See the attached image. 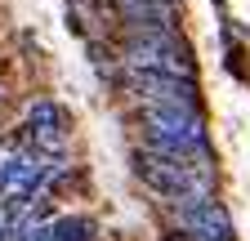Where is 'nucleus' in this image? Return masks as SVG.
<instances>
[{
	"mask_svg": "<svg viewBox=\"0 0 250 241\" xmlns=\"http://www.w3.org/2000/svg\"><path fill=\"white\" fill-rule=\"evenodd\" d=\"M125 72H152V76H179L192 80V58L179 45V36H130L121 49Z\"/></svg>",
	"mask_w": 250,
	"mask_h": 241,
	"instance_id": "3",
	"label": "nucleus"
},
{
	"mask_svg": "<svg viewBox=\"0 0 250 241\" xmlns=\"http://www.w3.org/2000/svg\"><path fill=\"white\" fill-rule=\"evenodd\" d=\"M14 237V228H9V219H5V210H0V241H9Z\"/></svg>",
	"mask_w": 250,
	"mask_h": 241,
	"instance_id": "8",
	"label": "nucleus"
},
{
	"mask_svg": "<svg viewBox=\"0 0 250 241\" xmlns=\"http://www.w3.org/2000/svg\"><path fill=\"white\" fill-rule=\"evenodd\" d=\"M0 99H5V94H0Z\"/></svg>",
	"mask_w": 250,
	"mask_h": 241,
	"instance_id": "9",
	"label": "nucleus"
},
{
	"mask_svg": "<svg viewBox=\"0 0 250 241\" xmlns=\"http://www.w3.org/2000/svg\"><path fill=\"white\" fill-rule=\"evenodd\" d=\"M125 18L130 36H174V5L170 0H112Z\"/></svg>",
	"mask_w": 250,
	"mask_h": 241,
	"instance_id": "6",
	"label": "nucleus"
},
{
	"mask_svg": "<svg viewBox=\"0 0 250 241\" xmlns=\"http://www.w3.org/2000/svg\"><path fill=\"white\" fill-rule=\"evenodd\" d=\"M143 130H147L143 152L174 157V161H210L201 112H188V107H143Z\"/></svg>",
	"mask_w": 250,
	"mask_h": 241,
	"instance_id": "2",
	"label": "nucleus"
},
{
	"mask_svg": "<svg viewBox=\"0 0 250 241\" xmlns=\"http://www.w3.org/2000/svg\"><path fill=\"white\" fill-rule=\"evenodd\" d=\"M45 130H62V112L54 99H31L27 103V134H45Z\"/></svg>",
	"mask_w": 250,
	"mask_h": 241,
	"instance_id": "7",
	"label": "nucleus"
},
{
	"mask_svg": "<svg viewBox=\"0 0 250 241\" xmlns=\"http://www.w3.org/2000/svg\"><path fill=\"white\" fill-rule=\"evenodd\" d=\"M170 223L183 232V241H232V219L219 201H192V205H170Z\"/></svg>",
	"mask_w": 250,
	"mask_h": 241,
	"instance_id": "5",
	"label": "nucleus"
},
{
	"mask_svg": "<svg viewBox=\"0 0 250 241\" xmlns=\"http://www.w3.org/2000/svg\"><path fill=\"white\" fill-rule=\"evenodd\" d=\"M125 89L143 103V107H188L197 112V80H179V76H152V72H125Z\"/></svg>",
	"mask_w": 250,
	"mask_h": 241,
	"instance_id": "4",
	"label": "nucleus"
},
{
	"mask_svg": "<svg viewBox=\"0 0 250 241\" xmlns=\"http://www.w3.org/2000/svg\"><path fill=\"white\" fill-rule=\"evenodd\" d=\"M134 174L143 179V188L166 197L170 205H192V201H214V170L210 161H174V157H156L139 152Z\"/></svg>",
	"mask_w": 250,
	"mask_h": 241,
	"instance_id": "1",
	"label": "nucleus"
}]
</instances>
